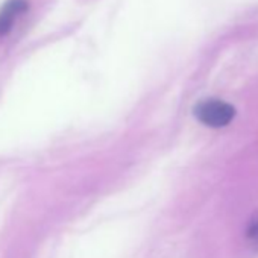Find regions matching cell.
<instances>
[{
  "label": "cell",
  "instance_id": "7a4b0ae2",
  "mask_svg": "<svg viewBox=\"0 0 258 258\" xmlns=\"http://www.w3.org/2000/svg\"><path fill=\"white\" fill-rule=\"evenodd\" d=\"M28 11L26 0H10V2L0 10V38L8 35L16 23V19Z\"/></svg>",
  "mask_w": 258,
  "mask_h": 258
},
{
  "label": "cell",
  "instance_id": "6da1fadb",
  "mask_svg": "<svg viewBox=\"0 0 258 258\" xmlns=\"http://www.w3.org/2000/svg\"><path fill=\"white\" fill-rule=\"evenodd\" d=\"M195 115L207 126L222 127L231 123L235 115V109L222 100H205L195 108Z\"/></svg>",
  "mask_w": 258,
  "mask_h": 258
},
{
  "label": "cell",
  "instance_id": "3957f363",
  "mask_svg": "<svg viewBox=\"0 0 258 258\" xmlns=\"http://www.w3.org/2000/svg\"><path fill=\"white\" fill-rule=\"evenodd\" d=\"M247 237H249L252 241L258 243V222H253V223L249 226V229H247Z\"/></svg>",
  "mask_w": 258,
  "mask_h": 258
}]
</instances>
